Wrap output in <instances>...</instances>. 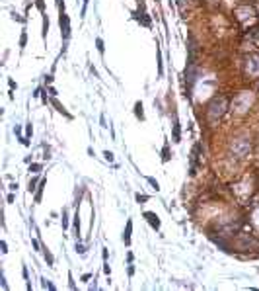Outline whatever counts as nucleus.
<instances>
[{
	"label": "nucleus",
	"instance_id": "obj_1",
	"mask_svg": "<svg viewBox=\"0 0 259 291\" xmlns=\"http://www.w3.org/2000/svg\"><path fill=\"white\" fill-rule=\"evenodd\" d=\"M61 31H63V39L70 37V22H68V16L65 14V4L61 6Z\"/></svg>",
	"mask_w": 259,
	"mask_h": 291
},
{
	"label": "nucleus",
	"instance_id": "obj_2",
	"mask_svg": "<svg viewBox=\"0 0 259 291\" xmlns=\"http://www.w3.org/2000/svg\"><path fill=\"white\" fill-rule=\"evenodd\" d=\"M144 217H146V221L150 223V227L154 229V231H158V229H160V219H158V215H156V213L146 211V213H144Z\"/></svg>",
	"mask_w": 259,
	"mask_h": 291
},
{
	"label": "nucleus",
	"instance_id": "obj_3",
	"mask_svg": "<svg viewBox=\"0 0 259 291\" xmlns=\"http://www.w3.org/2000/svg\"><path fill=\"white\" fill-rule=\"evenodd\" d=\"M130 233H132V221H127V229H125V233H123V242L129 246L130 244Z\"/></svg>",
	"mask_w": 259,
	"mask_h": 291
},
{
	"label": "nucleus",
	"instance_id": "obj_4",
	"mask_svg": "<svg viewBox=\"0 0 259 291\" xmlns=\"http://www.w3.org/2000/svg\"><path fill=\"white\" fill-rule=\"evenodd\" d=\"M45 184H47V180H39V188H37V193H35V199L37 201H41V195H43V188H45Z\"/></svg>",
	"mask_w": 259,
	"mask_h": 291
},
{
	"label": "nucleus",
	"instance_id": "obj_5",
	"mask_svg": "<svg viewBox=\"0 0 259 291\" xmlns=\"http://www.w3.org/2000/svg\"><path fill=\"white\" fill-rule=\"evenodd\" d=\"M134 115H136L138 119H144V112H142V104H140V102L134 104Z\"/></svg>",
	"mask_w": 259,
	"mask_h": 291
},
{
	"label": "nucleus",
	"instance_id": "obj_6",
	"mask_svg": "<svg viewBox=\"0 0 259 291\" xmlns=\"http://www.w3.org/2000/svg\"><path fill=\"white\" fill-rule=\"evenodd\" d=\"M173 141L179 143V123H177V121L173 123Z\"/></svg>",
	"mask_w": 259,
	"mask_h": 291
},
{
	"label": "nucleus",
	"instance_id": "obj_7",
	"mask_svg": "<svg viewBox=\"0 0 259 291\" xmlns=\"http://www.w3.org/2000/svg\"><path fill=\"white\" fill-rule=\"evenodd\" d=\"M45 260H47V262H49V266H53V264H55V260H53V256H51V252H49V250H47V248H45Z\"/></svg>",
	"mask_w": 259,
	"mask_h": 291
},
{
	"label": "nucleus",
	"instance_id": "obj_8",
	"mask_svg": "<svg viewBox=\"0 0 259 291\" xmlns=\"http://www.w3.org/2000/svg\"><path fill=\"white\" fill-rule=\"evenodd\" d=\"M47 31H49V20H47V16L43 18V37H47Z\"/></svg>",
	"mask_w": 259,
	"mask_h": 291
},
{
	"label": "nucleus",
	"instance_id": "obj_9",
	"mask_svg": "<svg viewBox=\"0 0 259 291\" xmlns=\"http://www.w3.org/2000/svg\"><path fill=\"white\" fill-rule=\"evenodd\" d=\"M35 184H37V178L29 180V186H27V191H29V193H31V191H35Z\"/></svg>",
	"mask_w": 259,
	"mask_h": 291
},
{
	"label": "nucleus",
	"instance_id": "obj_10",
	"mask_svg": "<svg viewBox=\"0 0 259 291\" xmlns=\"http://www.w3.org/2000/svg\"><path fill=\"white\" fill-rule=\"evenodd\" d=\"M146 180H148V184H150V186H152V188H154V190H156V191L160 190V186H158V182H156V180H154V178H146Z\"/></svg>",
	"mask_w": 259,
	"mask_h": 291
},
{
	"label": "nucleus",
	"instance_id": "obj_11",
	"mask_svg": "<svg viewBox=\"0 0 259 291\" xmlns=\"http://www.w3.org/2000/svg\"><path fill=\"white\" fill-rule=\"evenodd\" d=\"M148 199H150L148 195H144V193H136V201H138V203H140V201H148Z\"/></svg>",
	"mask_w": 259,
	"mask_h": 291
},
{
	"label": "nucleus",
	"instance_id": "obj_12",
	"mask_svg": "<svg viewBox=\"0 0 259 291\" xmlns=\"http://www.w3.org/2000/svg\"><path fill=\"white\" fill-rule=\"evenodd\" d=\"M164 162H168V160H170V151H168V145H166V147H164Z\"/></svg>",
	"mask_w": 259,
	"mask_h": 291
},
{
	"label": "nucleus",
	"instance_id": "obj_13",
	"mask_svg": "<svg viewBox=\"0 0 259 291\" xmlns=\"http://www.w3.org/2000/svg\"><path fill=\"white\" fill-rule=\"evenodd\" d=\"M96 45H97V51L103 55V41H101V39H96Z\"/></svg>",
	"mask_w": 259,
	"mask_h": 291
},
{
	"label": "nucleus",
	"instance_id": "obj_14",
	"mask_svg": "<svg viewBox=\"0 0 259 291\" xmlns=\"http://www.w3.org/2000/svg\"><path fill=\"white\" fill-rule=\"evenodd\" d=\"M103 157H105V160H107V162H113V153L105 151V153H103Z\"/></svg>",
	"mask_w": 259,
	"mask_h": 291
},
{
	"label": "nucleus",
	"instance_id": "obj_15",
	"mask_svg": "<svg viewBox=\"0 0 259 291\" xmlns=\"http://www.w3.org/2000/svg\"><path fill=\"white\" fill-rule=\"evenodd\" d=\"M76 252H78V254H84V252H86V248L82 246L80 242H76Z\"/></svg>",
	"mask_w": 259,
	"mask_h": 291
},
{
	"label": "nucleus",
	"instance_id": "obj_16",
	"mask_svg": "<svg viewBox=\"0 0 259 291\" xmlns=\"http://www.w3.org/2000/svg\"><path fill=\"white\" fill-rule=\"evenodd\" d=\"M25 41H27V33L23 31V33H22V39H20V47H25Z\"/></svg>",
	"mask_w": 259,
	"mask_h": 291
},
{
	"label": "nucleus",
	"instance_id": "obj_17",
	"mask_svg": "<svg viewBox=\"0 0 259 291\" xmlns=\"http://www.w3.org/2000/svg\"><path fill=\"white\" fill-rule=\"evenodd\" d=\"M68 227V221H66V209H63V229Z\"/></svg>",
	"mask_w": 259,
	"mask_h": 291
},
{
	"label": "nucleus",
	"instance_id": "obj_18",
	"mask_svg": "<svg viewBox=\"0 0 259 291\" xmlns=\"http://www.w3.org/2000/svg\"><path fill=\"white\" fill-rule=\"evenodd\" d=\"M41 170V164H31L29 166V172H39Z\"/></svg>",
	"mask_w": 259,
	"mask_h": 291
},
{
	"label": "nucleus",
	"instance_id": "obj_19",
	"mask_svg": "<svg viewBox=\"0 0 259 291\" xmlns=\"http://www.w3.org/2000/svg\"><path fill=\"white\" fill-rule=\"evenodd\" d=\"M0 246H2V254H6V252H8V250H6V248H8V246H6V242H4V240L0 242Z\"/></svg>",
	"mask_w": 259,
	"mask_h": 291
},
{
	"label": "nucleus",
	"instance_id": "obj_20",
	"mask_svg": "<svg viewBox=\"0 0 259 291\" xmlns=\"http://www.w3.org/2000/svg\"><path fill=\"white\" fill-rule=\"evenodd\" d=\"M37 8L43 12V0H37Z\"/></svg>",
	"mask_w": 259,
	"mask_h": 291
},
{
	"label": "nucleus",
	"instance_id": "obj_21",
	"mask_svg": "<svg viewBox=\"0 0 259 291\" xmlns=\"http://www.w3.org/2000/svg\"><path fill=\"white\" fill-rule=\"evenodd\" d=\"M90 278H92L90 274H84V276H82V281H88V280H90Z\"/></svg>",
	"mask_w": 259,
	"mask_h": 291
}]
</instances>
